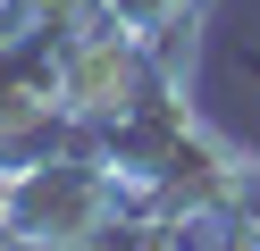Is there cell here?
I'll return each mask as SVG.
<instances>
[{
    "label": "cell",
    "mask_w": 260,
    "mask_h": 251,
    "mask_svg": "<svg viewBox=\"0 0 260 251\" xmlns=\"http://www.w3.org/2000/svg\"><path fill=\"white\" fill-rule=\"evenodd\" d=\"M0 218L17 234V251H101V234L126 218V184L76 151H42V159L0 167Z\"/></svg>",
    "instance_id": "obj_1"
},
{
    "label": "cell",
    "mask_w": 260,
    "mask_h": 251,
    "mask_svg": "<svg viewBox=\"0 0 260 251\" xmlns=\"http://www.w3.org/2000/svg\"><path fill=\"white\" fill-rule=\"evenodd\" d=\"M193 9H202V0H92V17L135 25V33H151V42H168V50H176V33L193 25Z\"/></svg>",
    "instance_id": "obj_2"
}]
</instances>
